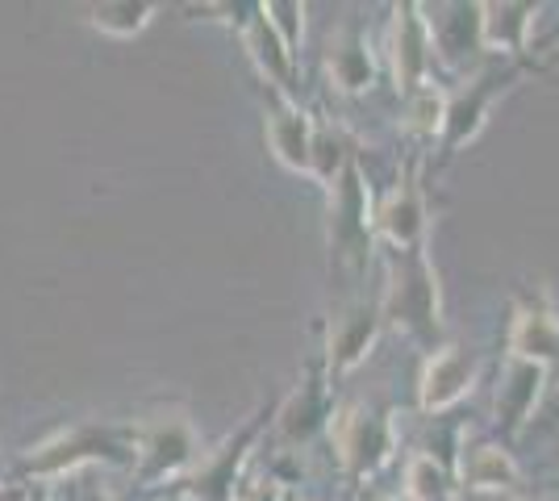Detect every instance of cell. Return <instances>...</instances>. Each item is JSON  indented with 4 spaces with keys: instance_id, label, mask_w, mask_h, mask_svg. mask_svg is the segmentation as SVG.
I'll use <instances>...</instances> for the list:
<instances>
[{
    "instance_id": "1",
    "label": "cell",
    "mask_w": 559,
    "mask_h": 501,
    "mask_svg": "<svg viewBox=\"0 0 559 501\" xmlns=\"http://www.w3.org/2000/svg\"><path fill=\"white\" fill-rule=\"evenodd\" d=\"M384 322H393L401 334H409L418 347L439 351L443 347V293H439V272L418 251H393L389 260V285L380 293Z\"/></svg>"
},
{
    "instance_id": "2",
    "label": "cell",
    "mask_w": 559,
    "mask_h": 501,
    "mask_svg": "<svg viewBox=\"0 0 559 501\" xmlns=\"http://www.w3.org/2000/svg\"><path fill=\"white\" fill-rule=\"evenodd\" d=\"M139 460V427H100V422H80L47 443H38L22 460V473L34 480L71 477L88 464H134Z\"/></svg>"
},
{
    "instance_id": "3",
    "label": "cell",
    "mask_w": 559,
    "mask_h": 501,
    "mask_svg": "<svg viewBox=\"0 0 559 501\" xmlns=\"http://www.w3.org/2000/svg\"><path fill=\"white\" fill-rule=\"evenodd\" d=\"M330 443L347 485H364L376 477L396 452V422L389 409L368 402H343L330 414Z\"/></svg>"
},
{
    "instance_id": "4",
    "label": "cell",
    "mask_w": 559,
    "mask_h": 501,
    "mask_svg": "<svg viewBox=\"0 0 559 501\" xmlns=\"http://www.w3.org/2000/svg\"><path fill=\"white\" fill-rule=\"evenodd\" d=\"M330 196V260L350 272H368L376 251V222H372V189L364 180V167L350 155V164L338 171V180L326 189Z\"/></svg>"
},
{
    "instance_id": "5",
    "label": "cell",
    "mask_w": 559,
    "mask_h": 501,
    "mask_svg": "<svg viewBox=\"0 0 559 501\" xmlns=\"http://www.w3.org/2000/svg\"><path fill=\"white\" fill-rule=\"evenodd\" d=\"M201 460V439L180 409H167L151 422H139V460L134 480L139 489H159L171 480H185Z\"/></svg>"
},
{
    "instance_id": "6",
    "label": "cell",
    "mask_w": 559,
    "mask_h": 501,
    "mask_svg": "<svg viewBox=\"0 0 559 501\" xmlns=\"http://www.w3.org/2000/svg\"><path fill=\"white\" fill-rule=\"evenodd\" d=\"M276 406H263L251 414L247 427H238L230 439H222L213 452H201L197 468L180 480V498L192 501H234V489L242 485V468H247V455L259 443V434L272 427Z\"/></svg>"
},
{
    "instance_id": "7",
    "label": "cell",
    "mask_w": 559,
    "mask_h": 501,
    "mask_svg": "<svg viewBox=\"0 0 559 501\" xmlns=\"http://www.w3.org/2000/svg\"><path fill=\"white\" fill-rule=\"evenodd\" d=\"M526 72L522 63H506V68H485V72H476L467 80L460 93L447 96V118H443V164L447 159H455L460 151H464L472 139H480V130H485V121H489V109L492 100L510 88L518 75Z\"/></svg>"
},
{
    "instance_id": "8",
    "label": "cell",
    "mask_w": 559,
    "mask_h": 501,
    "mask_svg": "<svg viewBox=\"0 0 559 501\" xmlns=\"http://www.w3.org/2000/svg\"><path fill=\"white\" fill-rule=\"evenodd\" d=\"M376 239L389 242L393 251H418L426 247V226H430V210H426V189H421V155H409L401 167V180L393 192L372 210Z\"/></svg>"
},
{
    "instance_id": "9",
    "label": "cell",
    "mask_w": 559,
    "mask_h": 501,
    "mask_svg": "<svg viewBox=\"0 0 559 501\" xmlns=\"http://www.w3.org/2000/svg\"><path fill=\"white\" fill-rule=\"evenodd\" d=\"M389 63H393V80L401 96H414L418 88L430 84V72H435V22L414 0L393 9Z\"/></svg>"
},
{
    "instance_id": "10",
    "label": "cell",
    "mask_w": 559,
    "mask_h": 501,
    "mask_svg": "<svg viewBox=\"0 0 559 501\" xmlns=\"http://www.w3.org/2000/svg\"><path fill=\"white\" fill-rule=\"evenodd\" d=\"M380 326H384V310H380V297H355L343 310L330 318L326 331V347H322V359H326V377L330 384H338L343 377H350L368 351L380 338Z\"/></svg>"
},
{
    "instance_id": "11",
    "label": "cell",
    "mask_w": 559,
    "mask_h": 501,
    "mask_svg": "<svg viewBox=\"0 0 559 501\" xmlns=\"http://www.w3.org/2000/svg\"><path fill=\"white\" fill-rule=\"evenodd\" d=\"M506 347H510V359H531L547 372L559 363V313L551 306V293L543 285L518 293Z\"/></svg>"
},
{
    "instance_id": "12",
    "label": "cell",
    "mask_w": 559,
    "mask_h": 501,
    "mask_svg": "<svg viewBox=\"0 0 559 501\" xmlns=\"http://www.w3.org/2000/svg\"><path fill=\"white\" fill-rule=\"evenodd\" d=\"M330 414H334V397H330L326 359L313 356L309 363H305L301 384L276 406L272 427H276V434L288 443V448H301V443H309L318 430L330 427Z\"/></svg>"
},
{
    "instance_id": "13",
    "label": "cell",
    "mask_w": 559,
    "mask_h": 501,
    "mask_svg": "<svg viewBox=\"0 0 559 501\" xmlns=\"http://www.w3.org/2000/svg\"><path fill=\"white\" fill-rule=\"evenodd\" d=\"M455 480L467 493H497V498H522V468L513 464L506 443L497 439H467L455 448Z\"/></svg>"
},
{
    "instance_id": "14",
    "label": "cell",
    "mask_w": 559,
    "mask_h": 501,
    "mask_svg": "<svg viewBox=\"0 0 559 501\" xmlns=\"http://www.w3.org/2000/svg\"><path fill=\"white\" fill-rule=\"evenodd\" d=\"M476 384V356L467 347L447 343L439 351L426 356L418 381V406L421 414H447L451 406H460Z\"/></svg>"
},
{
    "instance_id": "15",
    "label": "cell",
    "mask_w": 559,
    "mask_h": 501,
    "mask_svg": "<svg viewBox=\"0 0 559 501\" xmlns=\"http://www.w3.org/2000/svg\"><path fill=\"white\" fill-rule=\"evenodd\" d=\"M543 389H547V368H538L531 359H506L501 381H497V397H492V414H497V430H501L506 448L526 430Z\"/></svg>"
},
{
    "instance_id": "16",
    "label": "cell",
    "mask_w": 559,
    "mask_h": 501,
    "mask_svg": "<svg viewBox=\"0 0 559 501\" xmlns=\"http://www.w3.org/2000/svg\"><path fill=\"white\" fill-rule=\"evenodd\" d=\"M267 146L288 171L313 176V118L276 88H267Z\"/></svg>"
},
{
    "instance_id": "17",
    "label": "cell",
    "mask_w": 559,
    "mask_h": 501,
    "mask_svg": "<svg viewBox=\"0 0 559 501\" xmlns=\"http://www.w3.org/2000/svg\"><path fill=\"white\" fill-rule=\"evenodd\" d=\"M238 38H242V50L247 59L255 63L259 80L276 93L293 96L297 88V59L288 55V47L280 43V34L272 29V22L263 17V4H247V17L238 25Z\"/></svg>"
},
{
    "instance_id": "18",
    "label": "cell",
    "mask_w": 559,
    "mask_h": 501,
    "mask_svg": "<svg viewBox=\"0 0 559 501\" xmlns=\"http://www.w3.org/2000/svg\"><path fill=\"white\" fill-rule=\"evenodd\" d=\"M330 84L343 96H364L376 84V50L372 38L359 25H343L326 47Z\"/></svg>"
},
{
    "instance_id": "19",
    "label": "cell",
    "mask_w": 559,
    "mask_h": 501,
    "mask_svg": "<svg viewBox=\"0 0 559 501\" xmlns=\"http://www.w3.org/2000/svg\"><path fill=\"white\" fill-rule=\"evenodd\" d=\"M538 4H480V50L485 55H506L522 59L531 50V29H535Z\"/></svg>"
},
{
    "instance_id": "20",
    "label": "cell",
    "mask_w": 559,
    "mask_h": 501,
    "mask_svg": "<svg viewBox=\"0 0 559 501\" xmlns=\"http://www.w3.org/2000/svg\"><path fill=\"white\" fill-rule=\"evenodd\" d=\"M443 118H447V93L426 84L414 96H405V118H401V130L414 139V143H435L443 139Z\"/></svg>"
},
{
    "instance_id": "21",
    "label": "cell",
    "mask_w": 559,
    "mask_h": 501,
    "mask_svg": "<svg viewBox=\"0 0 559 501\" xmlns=\"http://www.w3.org/2000/svg\"><path fill=\"white\" fill-rule=\"evenodd\" d=\"M151 17H155V4L151 0H117V4H96V9H88V22L105 38H134V34H142L151 25Z\"/></svg>"
},
{
    "instance_id": "22",
    "label": "cell",
    "mask_w": 559,
    "mask_h": 501,
    "mask_svg": "<svg viewBox=\"0 0 559 501\" xmlns=\"http://www.w3.org/2000/svg\"><path fill=\"white\" fill-rule=\"evenodd\" d=\"M405 498L409 501H447L451 498V468L435 455L414 452L405 460Z\"/></svg>"
},
{
    "instance_id": "23",
    "label": "cell",
    "mask_w": 559,
    "mask_h": 501,
    "mask_svg": "<svg viewBox=\"0 0 559 501\" xmlns=\"http://www.w3.org/2000/svg\"><path fill=\"white\" fill-rule=\"evenodd\" d=\"M350 139L338 130V126H313V184L330 189L338 180V171L350 164Z\"/></svg>"
},
{
    "instance_id": "24",
    "label": "cell",
    "mask_w": 559,
    "mask_h": 501,
    "mask_svg": "<svg viewBox=\"0 0 559 501\" xmlns=\"http://www.w3.org/2000/svg\"><path fill=\"white\" fill-rule=\"evenodd\" d=\"M263 17L272 22V29L280 34V43L297 59V55H301V38H305V4H297V0H276V4H263Z\"/></svg>"
},
{
    "instance_id": "25",
    "label": "cell",
    "mask_w": 559,
    "mask_h": 501,
    "mask_svg": "<svg viewBox=\"0 0 559 501\" xmlns=\"http://www.w3.org/2000/svg\"><path fill=\"white\" fill-rule=\"evenodd\" d=\"M234 501H284V485L276 477H242Z\"/></svg>"
},
{
    "instance_id": "26",
    "label": "cell",
    "mask_w": 559,
    "mask_h": 501,
    "mask_svg": "<svg viewBox=\"0 0 559 501\" xmlns=\"http://www.w3.org/2000/svg\"><path fill=\"white\" fill-rule=\"evenodd\" d=\"M13 498H17V493H13L9 485H0V501H13Z\"/></svg>"
},
{
    "instance_id": "27",
    "label": "cell",
    "mask_w": 559,
    "mask_h": 501,
    "mask_svg": "<svg viewBox=\"0 0 559 501\" xmlns=\"http://www.w3.org/2000/svg\"><path fill=\"white\" fill-rule=\"evenodd\" d=\"M84 501H117V498H109V493H88Z\"/></svg>"
},
{
    "instance_id": "28",
    "label": "cell",
    "mask_w": 559,
    "mask_h": 501,
    "mask_svg": "<svg viewBox=\"0 0 559 501\" xmlns=\"http://www.w3.org/2000/svg\"><path fill=\"white\" fill-rule=\"evenodd\" d=\"M29 501H50V493L47 489H38V493H29Z\"/></svg>"
},
{
    "instance_id": "29",
    "label": "cell",
    "mask_w": 559,
    "mask_h": 501,
    "mask_svg": "<svg viewBox=\"0 0 559 501\" xmlns=\"http://www.w3.org/2000/svg\"><path fill=\"white\" fill-rule=\"evenodd\" d=\"M380 501H409V498H405V493H396V498H380Z\"/></svg>"
},
{
    "instance_id": "30",
    "label": "cell",
    "mask_w": 559,
    "mask_h": 501,
    "mask_svg": "<svg viewBox=\"0 0 559 501\" xmlns=\"http://www.w3.org/2000/svg\"><path fill=\"white\" fill-rule=\"evenodd\" d=\"M506 501H535V498H526V493H522V498H506Z\"/></svg>"
},
{
    "instance_id": "31",
    "label": "cell",
    "mask_w": 559,
    "mask_h": 501,
    "mask_svg": "<svg viewBox=\"0 0 559 501\" xmlns=\"http://www.w3.org/2000/svg\"><path fill=\"white\" fill-rule=\"evenodd\" d=\"M180 501H192V498H180Z\"/></svg>"
}]
</instances>
